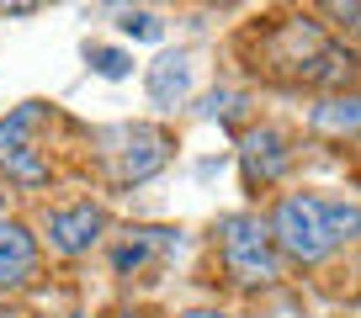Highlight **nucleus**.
I'll return each instance as SVG.
<instances>
[{
	"label": "nucleus",
	"mask_w": 361,
	"mask_h": 318,
	"mask_svg": "<svg viewBox=\"0 0 361 318\" xmlns=\"http://www.w3.org/2000/svg\"><path fill=\"white\" fill-rule=\"evenodd\" d=\"M287 138L276 133V127H255V133H245V144H239V165H245V181L250 186H271L276 175L287 170Z\"/></svg>",
	"instance_id": "nucleus-5"
},
{
	"label": "nucleus",
	"mask_w": 361,
	"mask_h": 318,
	"mask_svg": "<svg viewBox=\"0 0 361 318\" xmlns=\"http://www.w3.org/2000/svg\"><path fill=\"white\" fill-rule=\"evenodd\" d=\"M123 32H128V37H149V43H154V37L165 32V27H159L149 11H128V16H123Z\"/></svg>",
	"instance_id": "nucleus-12"
},
{
	"label": "nucleus",
	"mask_w": 361,
	"mask_h": 318,
	"mask_svg": "<svg viewBox=\"0 0 361 318\" xmlns=\"http://www.w3.org/2000/svg\"><path fill=\"white\" fill-rule=\"evenodd\" d=\"M32 265H37V238L16 217H0V292L22 286L32 276Z\"/></svg>",
	"instance_id": "nucleus-6"
},
{
	"label": "nucleus",
	"mask_w": 361,
	"mask_h": 318,
	"mask_svg": "<svg viewBox=\"0 0 361 318\" xmlns=\"http://www.w3.org/2000/svg\"><path fill=\"white\" fill-rule=\"evenodd\" d=\"M0 318H22V313H11V307H6V303H0Z\"/></svg>",
	"instance_id": "nucleus-15"
},
{
	"label": "nucleus",
	"mask_w": 361,
	"mask_h": 318,
	"mask_svg": "<svg viewBox=\"0 0 361 318\" xmlns=\"http://www.w3.org/2000/svg\"><path fill=\"white\" fill-rule=\"evenodd\" d=\"M128 318H133V313H128Z\"/></svg>",
	"instance_id": "nucleus-16"
},
{
	"label": "nucleus",
	"mask_w": 361,
	"mask_h": 318,
	"mask_svg": "<svg viewBox=\"0 0 361 318\" xmlns=\"http://www.w3.org/2000/svg\"><path fill=\"white\" fill-rule=\"evenodd\" d=\"M319 127H329V133H340V127H361V96H350V101H329L314 112Z\"/></svg>",
	"instance_id": "nucleus-10"
},
{
	"label": "nucleus",
	"mask_w": 361,
	"mask_h": 318,
	"mask_svg": "<svg viewBox=\"0 0 361 318\" xmlns=\"http://www.w3.org/2000/svg\"><path fill=\"white\" fill-rule=\"evenodd\" d=\"M159 250H180V238L170 234V228H133V238L117 244L112 265H117V271H133V265H144L149 255H159Z\"/></svg>",
	"instance_id": "nucleus-9"
},
{
	"label": "nucleus",
	"mask_w": 361,
	"mask_h": 318,
	"mask_svg": "<svg viewBox=\"0 0 361 318\" xmlns=\"http://www.w3.org/2000/svg\"><path fill=\"white\" fill-rule=\"evenodd\" d=\"M102 234H106V212H102V207H90V202L48 212V244H54L59 255H85Z\"/></svg>",
	"instance_id": "nucleus-4"
},
{
	"label": "nucleus",
	"mask_w": 361,
	"mask_h": 318,
	"mask_svg": "<svg viewBox=\"0 0 361 318\" xmlns=\"http://www.w3.org/2000/svg\"><path fill=\"white\" fill-rule=\"evenodd\" d=\"M165 154H170V138L165 133H154V127H133L128 133V148H123V181H144V175H154L159 165H165Z\"/></svg>",
	"instance_id": "nucleus-8"
},
{
	"label": "nucleus",
	"mask_w": 361,
	"mask_h": 318,
	"mask_svg": "<svg viewBox=\"0 0 361 318\" xmlns=\"http://www.w3.org/2000/svg\"><path fill=\"white\" fill-rule=\"evenodd\" d=\"M149 101L154 106H180L186 96H192V58L186 53H165L149 64Z\"/></svg>",
	"instance_id": "nucleus-7"
},
{
	"label": "nucleus",
	"mask_w": 361,
	"mask_h": 318,
	"mask_svg": "<svg viewBox=\"0 0 361 318\" xmlns=\"http://www.w3.org/2000/svg\"><path fill=\"white\" fill-rule=\"evenodd\" d=\"M202 112H207V117H228V112H234V91H213Z\"/></svg>",
	"instance_id": "nucleus-13"
},
{
	"label": "nucleus",
	"mask_w": 361,
	"mask_h": 318,
	"mask_svg": "<svg viewBox=\"0 0 361 318\" xmlns=\"http://www.w3.org/2000/svg\"><path fill=\"white\" fill-rule=\"evenodd\" d=\"M37 122H43V101L16 106V112L0 122V165H6L16 181H27V186H37L48 175V165L37 159V144H32Z\"/></svg>",
	"instance_id": "nucleus-3"
},
{
	"label": "nucleus",
	"mask_w": 361,
	"mask_h": 318,
	"mask_svg": "<svg viewBox=\"0 0 361 318\" xmlns=\"http://www.w3.org/2000/svg\"><path fill=\"white\" fill-rule=\"evenodd\" d=\"M218 238H224V260H228V271H234L245 286H266V281H276V244H271V228L260 223L255 212H234V217H224Z\"/></svg>",
	"instance_id": "nucleus-2"
},
{
	"label": "nucleus",
	"mask_w": 361,
	"mask_h": 318,
	"mask_svg": "<svg viewBox=\"0 0 361 318\" xmlns=\"http://www.w3.org/2000/svg\"><path fill=\"white\" fill-rule=\"evenodd\" d=\"M90 64H96V75H106V80H123L128 69H133V58H128L123 48H90Z\"/></svg>",
	"instance_id": "nucleus-11"
},
{
	"label": "nucleus",
	"mask_w": 361,
	"mask_h": 318,
	"mask_svg": "<svg viewBox=\"0 0 361 318\" xmlns=\"http://www.w3.org/2000/svg\"><path fill=\"white\" fill-rule=\"evenodd\" d=\"M271 244H282L293 260L314 265L324 260L335 244L361 234V207L356 202H335V196H314V191H293L276 202V217H271Z\"/></svg>",
	"instance_id": "nucleus-1"
},
{
	"label": "nucleus",
	"mask_w": 361,
	"mask_h": 318,
	"mask_svg": "<svg viewBox=\"0 0 361 318\" xmlns=\"http://www.w3.org/2000/svg\"><path fill=\"white\" fill-rule=\"evenodd\" d=\"M186 318H228V313H213V307H192Z\"/></svg>",
	"instance_id": "nucleus-14"
}]
</instances>
